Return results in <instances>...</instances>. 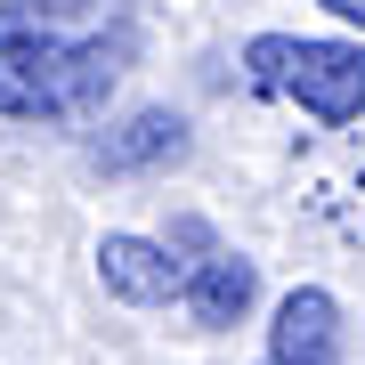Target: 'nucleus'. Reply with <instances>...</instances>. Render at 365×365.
Returning <instances> with one entry per match:
<instances>
[{"label": "nucleus", "mask_w": 365, "mask_h": 365, "mask_svg": "<svg viewBox=\"0 0 365 365\" xmlns=\"http://www.w3.org/2000/svg\"><path fill=\"white\" fill-rule=\"evenodd\" d=\"M130 0H0V114L73 122L130 73Z\"/></svg>", "instance_id": "1"}, {"label": "nucleus", "mask_w": 365, "mask_h": 365, "mask_svg": "<svg viewBox=\"0 0 365 365\" xmlns=\"http://www.w3.org/2000/svg\"><path fill=\"white\" fill-rule=\"evenodd\" d=\"M244 66L260 90L292 98L300 114L317 122H357L365 114V49H349V41H300V33H260L244 49Z\"/></svg>", "instance_id": "2"}, {"label": "nucleus", "mask_w": 365, "mask_h": 365, "mask_svg": "<svg viewBox=\"0 0 365 365\" xmlns=\"http://www.w3.org/2000/svg\"><path fill=\"white\" fill-rule=\"evenodd\" d=\"M98 276H106L114 300L155 309V300H187L195 260H170V244H146V235H106V244H98Z\"/></svg>", "instance_id": "3"}, {"label": "nucleus", "mask_w": 365, "mask_h": 365, "mask_svg": "<svg viewBox=\"0 0 365 365\" xmlns=\"http://www.w3.org/2000/svg\"><path fill=\"white\" fill-rule=\"evenodd\" d=\"M268 365H341V309H333V292L300 284V292L276 300Z\"/></svg>", "instance_id": "4"}, {"label": "nucleus", "mask_w": 365, "mask_h": 365, "mask_svg": "<svg viewBox=\"0 0 365 365\" xmlns=\"http://www.w3.org/2000/svg\"><path fill=\"white\" fill-rule=\"evenodd\" d=\"M187 155V122L163 114V106H146V114L114 122V130L98 138V163L106 170H155V163H179Z\"/></svg>", "instance_id": "5"}, {"label": "nucleus", "mask_w": 365, "mask_h": 365, "mask_svg": "<svg viewBox=\"0 0 365 365\" xmlns=\"http://www.w3.org/2000/svg\"><path fill=\"white\" fill-rule=\"evenodd\" d=\"M252 292H260V268H252L244 252H211L195 268V284H187V317H195V325H235V317L252 309Z\"/></svg>", "instance_id": "6"}, {"label": "nucleus", "mask_w": 365, "mask_h": 365, "mask_svg": "<svg viewBox=\"0 0 365 365\" xmlns=\"http://www.w3.org/2000/svg\"><path fill=\"white\" fill-rule=\"evenodd\" d=\"M325 9L341 16V25H357V33H365V0H325Z\"/></svg>", "instance_id": "7"}]
</instances>
